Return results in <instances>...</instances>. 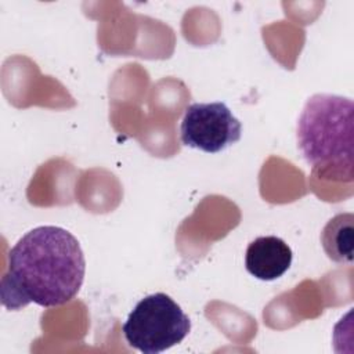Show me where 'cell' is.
I'll return each mask as SVG.
<instances>
[{
    "mask_svg": "<svg viewBox=\"0 0 354 354\" xmlns=\"http://www.w3.org/2000/svg\"><path fill=\"white\" fill-rule=\"evenodd\" d=\"M84 272L82 246L69 231L57 225L36 227L8 252L7 271L0 281L1 303L10 311L30 303L64 306L80 290Z\"/></svg>",
    "mask_w": 354,
    "mask_h": 354,
    "instance_id": "obj_1",
    "label": "cell"
},
{
    "mask_svg": "<svg viewBox=\"0 0 354 354\" xmlns=\"http://www.w3.org/2000/svg\"><path fill=\"white\" fill-rule=\"evenodd\" d=\"M354 104L336 94L311 95L297 119V148L313 173L353 180Z\"/></svg>",
    "mask_w": 354,
    "mask_h": 354,
    "instance_id": "obj_2",
    "label": "cell"
},
{
    "mask_svg": "<svg viewBox=\"0 0 354 354\" xmlns=\"http://www.w3.org/2000/svg\"><path fill=\"white\" fill-rule=\"evenodd\" d=\"M191 330V321L166 293L141 299L122 326L130 347L144 354H159L181 343Z\"/></svg>",
    "mask_w": 354,
    "mask_h": 354,
    "instance_id": "obj_3",
    "label": "cell"
},
{
    "mask_svg": "<svg viewBox=\"0 0 354 354\" xmlns=\"http://www.w3.org/2000/svg\"><path fill=\"white\" fill-rule=\"evenodd\" d=\"M241 134V122L221 101L188 105L180 124L181 142L207 153L224 151L238 142Z\"/></svg>",
    "mask_w": 354,
    "mask_h": 354,
    "instance_id": "obj_4",
    "label": "cell"
},
{
    "mask_svg": "<svg viewBox=\"0 0 354 354\" xmlns=\"http://www.w3.org/2000/svg\"><path fill=\"white\" fill-rule=\"evenodd\" d=\"M292 259V249L283 239L274 235L259 236L248 245L245 267L260 281H275L289 270Z\"/></svg>",
    "mask_w": 354,
    "mask_h": 354,
    "instance_id": "obj_5",
    "label": "cell"
},
{
    "mask_svg": "<svg viewBox=\"0 0 354 354\" xmlns=\"http://www.w3.org/2000/svg\"><path fill=\"white\" fill-rule=\"evenodd\" d=\"M325 254L335 263L351 264L354 248V216L339 213L332 217L321 232Z\"/></svg>",
    "mask_w": 354,
    "mask_h": 354,
    "instance_id": "obj_6",
    "label": "cell"
}]
</instances>
